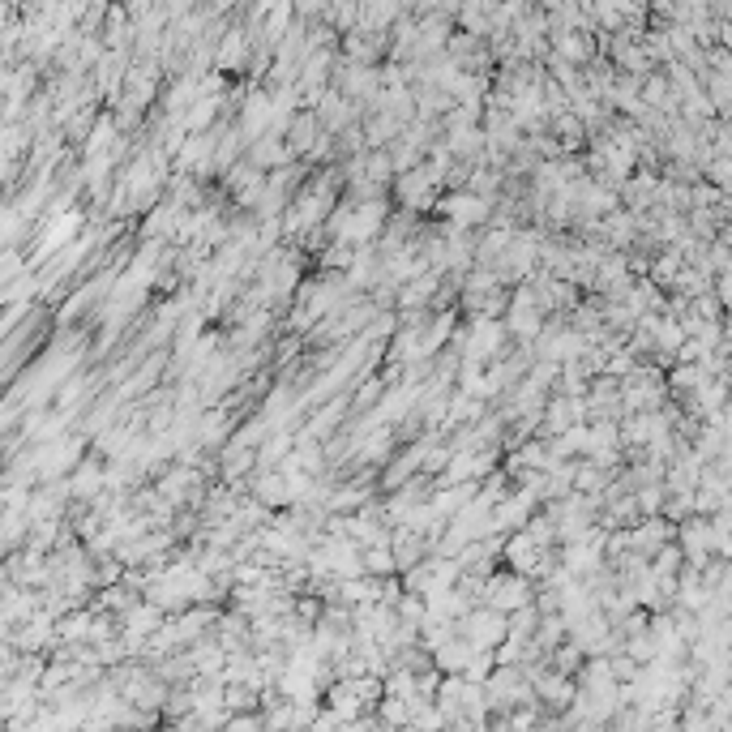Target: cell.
Returning a JSON list of instances; mask_svg holds the SVG:
<instances>
[{
	"label": "cell",
	"mask_w": 732,
	"mask_h": 732,
	"mask_svg": "<svg viewBox=\"0 0 732 732\" xmlns=\"http://www.w3.org/2000/svg\"><path fill=\"white\" fill-rule=\"evenodd\" d=\"M390 557H394V574H407L429 557V544H424L420 536H411L407 527H394L390 531Z\"/></svg>",
	"instance_id": "5bb4252c"
},
{
	"label": "cell",
	"mask_w": 732,
	"mask_h": 732,
	"mask_svg": "<svg viewBox=\"0 0 732 732\" xmlns=\"http://www.w3.org/2000/svg\"><path fill=\"white\" fill-rule=\"evenodd\" d=\"M309 732H343V720L334 711H326V707H317V715H313V724H309Z\"/></svg>",
	"instance_id": "e575fe53"
},
{
	"label": "cell",
	"mask_w": 732,
	"mask_h": 732,
	"mask_svg": "<svg viewBox=\"0 0 732 732\" xmlns=\"http://www.w3.org/2000/svg\"><path fill=\"white\" fill-rule=\"evenodd\" d=\"M523 536H527L531 544H540V548H557V527H553V518H548L544 510H536V514L527 518Z\"/></svg>",
	"instance_id": "cb8c5ba5"
},
{
	"label": "cell",
	"mask_w": 732,
	"mask_h": 732,
	"mask_svg": "<svg viewBox=\"0 0 732 732\" xmlns=\"http://www.w3.org/2000/svg\"><path fill=\"white\" fill-rule=\"evenodd\" d=\"M583 660H587V655L578 651V647L570 643V638H566L561 647L548 651V668H553V673H561V677H570V681L578 677V668H583Z\"/></svg>",
	"instance_id": "7402d4cb"
},
{
	"label": "cell",
	"mask_w": 732,
	"mask_h": 732,
	"mask_svg": "<svg viewBox=\"0 0 732 732\" xmlns=\"http://www.w3.org/2000/svg\"><path fill=\"white\" fill-rule=\"evenodd\" d=\"M163 621H167V617L159 613L155 604L137 600V604H129L125 613H120V634H125V638H150V634H155Z\"/></svg>",
	"instance_id": "9a60e30c"
},
{
	"label": "cell",
	"mask_w": 732,
	"mask_h": 732,
	"mask_svg": "<svg viewBox=\"0 0 732 732\" xmlns=\"http://www.w3.org/2000/svg\"><path fill=\"white\" fill-rule=\"evenodd\" d=\"M437 223H450V227H463V232H480L493 219V202H484V197L467 193V189H454V193H441L437 206H433Z\"/></svg>",
	"instance_id": "277c9868"
},
{
	"label": "cell",
	"mask_w": 732,
	"mask_h": 732,
	"mask_svg": "<svg viewBox=\"0 0 732 732\" xmlns=\"http://www.w3.org/2000/svg\"><path fill=\"white\" fill-rule=\"evenodd\" d=\"M634 510H638V518H660V510H664V488L660 484H643V488H634Z\"/></svg>",
	"instance_id": "484cf974"
},
{
	"label": "cell",
	"mask_w": 732,
	"mask_h": 732,
	"mask_svg": "<svg viewBox=\"0 0 732 732\" xmlns=\"http://www.w3.org/2000/svg\"><path fill=\"white\" fill-rule=\"evenodd\" d=\"M454 634H459L471 651H497L501 643H506V617L480 604V608H471L459 625H454Z\"/></svg>",
	"instance_id": "8992f818"
},
{
	"label": "cell",
	"mask_w": 732,
	"mask_h": 732,
	"mask_svg": "<svg viewBox=\"0 0 732 732\" xmlns=\"http://www.w3.org/2000/svg\"><path fill=\"white\" fill-rule=\"evenodd\" d=\"M394 617H399V625H407V630L420 634V625H424V600L420 596H399V604H394Z\"/></svg>",
	"instance_id": "f546056e"
},
{
	"label": "cell",
	"mask_w": 732,
	"mask_h": 732,
	"mask_svg": "<svg viewBox=\"0 0 732 732\" xmlns=\"http://www.w3.org/2000/svg\"><path fill=\"white\" fill-rule=\"evenodd\" d=\"M454 561H459V574L463 578H488L493 570H501V536L471 540Z\"/></svg>",
	"instance_id": "8fae6325"
},
{
	"label": "cell",
	"mask_w": 732,
	"mask_h": 732,
	"mask_svg": "<svg viewBox=\"0 0 732 732\" xmlns=\"http://www.w3.org/2000/svg\"><path fill=\"white\" fill-rule=\"evenodd\" d=\"M390 197H394V206H399V210L424 219V215H433V206L441 197V176L433 172L429 163H420L416 172H403V176L390 180Z\"/></svg>",
	"instance_id": "6da1fadb"
},
{
	"label": "cell",
	"mask_w": 732,
	"mask_h": 732,
	"mask_svg": "<svg viewBox=\"0 0 732 732\" xmlns=\"http://www.w3.org/2000/svg\"><path fill=\"white\" fill-rule=\"evenodd\" d=\"M352 685H356L360 703H364V707H369V711H373V707L381 703V681H377V677H352Z\"/></svg>",
	"instance_id": "d6a6232c"
},
{
	"label": "cell",
	"mask_w": 732,
	"mask_h": 732,
	"mask_svg": "<svg viewBox=\"0 0 732 732\" xmlns=\"http://www.w3.org/2000/svg\"><path fill=\"white\" fill-rule=\"evenodd\" d=\"M467 660H471V647L463 643V638H459V634H454V638H450V643H446V647H437V651H433V668H437V673H441V677H463V668H467Z\"/></svg>",
	"instance_id": "ac0fdd59"
},
{
	"label": "cell",
	"mask_w": 732,
	"mask_h": 732,
	"mask_svg": "<svg viewBox=\"0 0 732 732\" xmlns=\"http://www.w3.org/2000/svg\"><path fill=\"white\" fill-rule=\"evenodd\" d=\"M185 660L193 668V677H206V681H219L223 677V664H227V651L215 643V634L202 638V643L185 647Z\"/></svg>",
	"instance_id": "7c38bea8"
},
{
	"label": "cell",
	"mask_w": 732,
	"mask_h": 732,
	"mask_svg": "<svg viewBox=\"0 0 732 732\" xmlns=\"http://www.w3.org/2000/svg\"><path fill=\"white\" fill-rule=\"evenodd\" d=\"M257 703H262V690H253V685H223L227 715H257Z\"/></svg>",
	"instance_id": "ffe728a7"
},
{
	"label": "cell",
	"mask_w": 732,
	"mask_h": 732,
	"mask_svg": "<svg viewBox=\"0 0 732 732\" xmlns=\"http://www.w3.org/2000/svg\"><path fill=\"white\" fill-rule=\"evenodd\" d=\"M270 95H266V86H249L244 90V99H240V108H236V133H240V142H244V150H249L257 137H266V129H270Z\"/></svg>",
	"instance_id": "ba28073f"
},
{
	"label": "cell",
	"mask_w": 732,
	"mask_h": 732,
	"mask_svg": "<svg viewBox=\"0 0 732 732\" xmlns=\"http://www.w3.org/2000/svg\"><path fill=\"white\" fill-rule=\"evenodd\" d=\"M501 326H506L510 343H536L540 339L544 313H540L536 296H531V283L510 287V304H506V313H501Z\"/></svg>",
	"instance_id": "5b68a950"
},
{
	"label": "cell",
	"mask_w": 732,
	"mask_h": 732,
	"mask_svg": "<svg viewBox=\"0 0 732 732\" xmlns=\"http://www.w3.org/2000/svg\"><path fill=\"white\" fill-rule=\"evenodd\" d=\"M484 703H488V715H506L514 707L536 703V694H531V681L523 668L510 664V668H493L484 677Z\"/></svg>",
	"instance_id": "7a4b0ae2"
},
{
	"label": "cell",
	"mask_w": 732,
	"mask_h": 732,
	"mask_svg": "<svg viewBox=\"0 0 732 732\" xmlns=\"http://www.w3.org/2000/svg\"><path fill=\"white\" fill-rule=\"evenodd\" d=\"M574 424H587L583 399H566V394H548L544 411H540V433L536 437H561Z\"/></svg>",
	"instance_id": "30bf717a"
},
{
	"label": "cell",
	"mask_w": 732,
	"mask_h": 732,
	"mask_svg": "<svg viewBox=\"0 0 732 732\" xmlns=\"http://www.w3.org/2000/svg\"><path fill=\"white\" fill-rule=\"evenodd\" d=\"M540 510V501L527 493V488H514L510 497H501L497 506H493V514H488V536H514V531H523L527 527V518Z\"/></svg>",
	"instance_id": "52a82bcc"
},
{
	"label": "cell",
	"mask_w": 732,
	"mask_h": 732,
	"mask_svg": "<svg viewBox=\"0 0 732 732\" xmlns=\"http://www.w3.org/2000/svg\"><path fill=\"white\" fill-rule=\"evenodd\" d=\"M703 185L728 193V185H732V159H707L703 163Z\"/></svg>",
	"instance_id": "4dcf8cb0"
},
{
	"label": "cell",
	"mask_w": 732,
	"mask_h": 732,
	"mask_svg": "<svg viewBox=\"0 0 732 732\" xmlns=\"http://www.w3.org/2000/svg\"><path fill=\"white\" fill-rule=\"evenodd\" d=\"M219 732H266V728H262V715H232Z\"/></svg>",
	"instance_id": "836d02e7"
},
{
	"label": "cell",
	"mask_w": 732,
	"mask_h": 732,
	"mask_svg": "<svg viewBox=\"0 0 732 732\" xmlns=\"http://www.w3.org/2000/svg\"><path fill=\"white\" fill-rule=\"evenodd\" d=\"M463 189H467V193H476V197H484V202H497L501 189H506V176H501L497 167H471Z\"/></svg>",
	"instance_id": "d6986e66"
},
{
	"label": "cell",
	"mask_w": 732,
	"mask_h": 732,
	"mask_svg": "<svg viewBox=\"0 0 732 732\" xmlns=\"http://www.w3.org/2000/svg\"><path fill=\"white\" fill-rule=\"evenodd\" d=\"M681 553H677V544H664L660 553H655L651 561H647V570H651V578H677L681 574Z\"/></svg>",
	"instance_id": "4316f807"
},
{
	"label": "cell",
	"mask_w": 732,
	"mask_h": 732,
	"mask_svg": "<svg viewBox=\"0 0 732 732\" xmlns=\"http://www.w3.org/2000/svg\"><path fill=\"white\" fill-rule=\"evenodd\" d=\"M249 52H253V43H249V35H244L240 18H232V22H227V30H223V39L215 43V73L236 78V73L249 69Z\"/></svg>",
	"instance_id": "9c48e42d"
},
{
	"label": "cell",
	"mask_w": 732,
	"mask_h": 732,
	"mask_svg": "<svg viewBox=\"0 0 732 732\" xmlns=\"http://www.w3.org/2000/svg\"><path fill=\"white\" fill-rule=\"evenodd\" d=\"M373 715H377V724L386 732L407 728V703H403V698H381V703L373 707Z\"/></svg>",
	"instance_id": "d4e9b609"
},
{
	"label": "cell",
	"mask_w": 732,
	"mask_h": 732,
	"mask_svg": "<svg viewBox=\"0 0 732 732\" xmlns=\"http://www.w3.org/2000/svg\"><path fill=\"white\" fill-rule=\"evenodd\" d=\"M587 433H591V450H621L617 420H591ZM591 450H587V454H591Z\"/></svg>",
	"instance_id": "83f0119b"
},
{
	"label": "cell",
	"mask_w": 732,
	"mask_h": 732,
	"mask_svg": "<svg viewBox=\"0 0 732 732\" xmlns=\"http://www.w3.org/2000/svg\"><path fill=\"white\" fill-rule=\"evenodd\" d=\"M407 5H394V0H381V5H360V22L356 30H369V35H390V26L403 18Z\"/></svg>",
	"instance_id": "e0dca14e"
},
{
	"label": "cell",
	"mask_w": 732,
	"mask_h": 732,
	"mask_svg": "<svg viewBox=\"0 0 732 732\" xmlns=\"http://www.w3.org/2000/svg\"><path fill=\"white\" fill-rule=\"evenodd\" d=\"M322 707L339 715L343 724H352V720H360V715H369V707L360 703V694H356L352 681H330L326 694H322Z\"/></svg>",
	"instance_id": "4fadbf2b"
},
{
	"label": "cell",
	"mask_w": 732,
	"mask_h": 732,
	"mask_svg": "<svg viewBox=\"0 0 732 732\" xmlns=\"http://www.w3.org/2000/svg\"><path fill=\"white\" fill-rule=\"evenodd\" d=\"M531 643H536L544 655L553 651V647H561V643H566V621H561V617H540L536 634H531Z\"/></svg>",
	"instance_id": "603a6c76"
},
{
	"label": "cell",
	"mask_w": 732,
	"mask_h": 732,
	"mask_svg": "<svg viewBox=\"0 0 732 732\" xmlns=\"http://www.w3.org/2000/svg\"><path fill=\"white\" fill-rule=\"evenodd\" d=\"M493 651H471V660H467V668H463V681H476V685H484V677L493 673Z\"/></svg>",
	"instance_id": "1f68e13d"
},
{
	"label": "cell",
	"mask_w": 732,
	"mask_h": 732,
	"mask_svg": "<svg viewBox=\"0 0 732 732\" xmlns=\"http://www.w3.org/2000/svg\"><path fill=\"white\" fill-rule=\"evenodd\" d=\"M360 574H364V578H399V574H394V557H390V544H377V548H360Z\"/></svg>",
	"instance_id": "44dd1931"
},
{
	"label": "cell",
	"mask_w": 732,
	"mask_h": 732,
	"mask_svg": "<svg viewBox=\"0 0 732 732\" xmlns=\"http://www.w3.org/2000/svg\"><path fill=\"white\" fill-rule=\"evenodd\" d=\"M317 137H322V125H317V116H313V112H296L292 125H287V133H283V142H287V150H292V159L300 163V159L317 146Z\"/></svg>",
	"instance_id": "2e32d148"
},
{
	"label": "cell",
	"mask_w": 732,
	"mask_h": 732,
	"mask_svg": "<svg viewBox=\"0 0 732 732\" xmlns=\"http://www.w3.org/2000/svg\"><path fill=\"white\" fill-rule=\"evenodd\" d=\"M531 596H536V583H531V578L510 574V570H493L484 578L480 604L493 608V613H501V617H510V613H518V608H527Z\"/></svg>",
	"instance_id": "3957f363"
},
{
	"label": "cell",
	"mask_w": 732,
	"mask_h": 732,
	"mask_svg": "<svg viewBox=\"0 0 732 732\" xmlns=\"http://www.w3.org/2000/svg\"><path fill=\"white\" fill-rule=\"evenodd\" d=\"M544 720V711L536 707V703H527V707H514V711H506L501 715V724H506V732H531Z\"/></svg>",
	"instance_id": "f1b7e54d"
}]
</instances>
